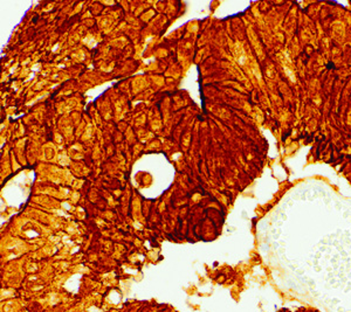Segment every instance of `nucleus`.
Returning a JSON list of instances; mask_svg holds the SVG:
<instances>
[{
    "instance_id": "f257e3e1",
    "label": "nucleus",
    "mask_w": 351,
    "mask_h": 312,
    "mask_svg": "<svg viewBox=\"0 0 351 312\" xmlns=\"http://www.w3.org/2000/svg\"><path fill=\"white\" fill-rule=\"evenodd\" d=\"M305 226L295 246H286V268L317 303L335 312H351V223Z\"/></svg>"
}]
</instances>
